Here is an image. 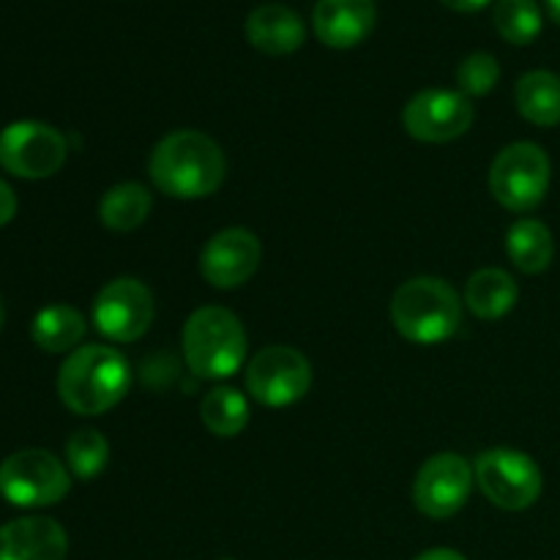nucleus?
I'll return each instance as SVG.
<instances>
[{
    "label": "nucleus",
    "mask_w": 560,
    "mask_h": 560,
    "mask_svg": "<svg viewBox=\"0 0 560 560\" xmlns=\"http://www.w3.org/2000/svg\"><path fill=\"white\" fill-rule=\"evenodd\" d=\"M153 200L151 191L142 184H118L113 189L104 191L102 202H98V219L107 230H115V233H129V230H137L151 213Z\"/></svg>",
    "instance_id": "21"
},
{
    "label": "nucleus",
    "mask_w": 560,
    "mask_h": 560,
    "mask_svg": "<svg viewBox=\"0 0 560 560\" xmlns=\"http://www.w3.org/2000/svg\"><path fill=\"white\" fill-rule=\"evenodd\" d=\"M131 372L115 348H77L58 372V394L77 416H102L129 392Z\"/></svg>",
    "instance_id": "2"
},
{
    "label": "nucleus",
    "mask_w": 560,
    "mask_h": 560,
    "mask_svg": "<svg viewBox=\"0 0 560 560\" xmlns=\"http://www.w3.org/2000/svg\"><path fill=\"white\" fill-rule=\"evenodd\" d=\"M463 320L459 295L446 279H408L392 299V323L405 339L419 345H438L454 337Z\"/></svg>",
    "instance_id": "3"
},
{
    "label": "nucleus",
    "mask_w": 560,
    "mask_h": 560,
    "mask_svg": "<svg viewBox=\"0 0 560 560\" xmlns=\"http://www.w3.org/2000/svg\"><path fill=\"white\" fill-rule=\"evenodd\" d=\"M517 282L501 268H481L465 284V304L481 320H501L517 304Z\"/></svg>",
    "instance_id": "17"
},
{
    "label": "nucleus",
    "mask_w": 560,
    "mask_h": 560,
    "mask_svg": "<svg viewBox=\"0 0 560 560\" xmlns=\"http://www.w3.org/2000/svg\"><path fill=\"white\" fill-rule=\"evenodd\" d=\"M66 530L49 517H20L0 525V560H63Z\"/></svg>",
    "instance_id": "15"
},
{
    "label": "nucleus",
    "mask_w": 560,
    "mask_h": 560,
    "mask_svg": "<svg viewBox=\"0 0 560 560\" xmlns=\"http://www.w3.org/2000/svg\"><path fill=\"white\" fill-rule=\"evenodd\" d=\"M492 197L514 213L541 206L550 189V156L536 142H512L495 156L490 170Z\"/></svg>",
    "instance_id": "6"
},
{
    "label": "nucleus",
    "mask_w": 560,
    "mask_h": 560,
    "mask_svg": "<svg viewBox=\"0 0 560 560\" xmlns=\"http://www.w3.org/2000/svg\"><path fill=\"white\" fill-rule=\"evenodd\" d=\"M93 323L113 342H137L153 323L151 290L140 279H113L93 301Z\"/></svg>",
    "instance_id": "10"
},
{
    "label": "nucleus",
    "mask_w": 560,
    "mask_h": 560,
    "mask_svg": "<svg viewBox=\"0 0 560 560\" xmlns=\"http://www.w3.org/2000/svg\"><path fill=\"white\" fill-rule=\"evenodd\" d=\"M312 366L304 353L288 345H268L246 366V388L268 408H288L306 397Z\"/></svg>",
    "instance_id": "9"
},
{
    "label": "nucleus",
    "mask_w": 560,
    "mask_h": 560,
    "mask_svg": "<svg viewBox=\"0 0 560 560\" xmlns=\"http://www.w3.org/2000/svg\"><path fill=\"white\" fill-rule=\"evenodd\" d=\"M377 20L375 0H317L312 27L331 49H350L364 42Z\"/></svg>",
    "instance_id": "14"
},
{
    "label": "nucleus",
    "mask_w": 560,
    "mask_h": 560,
    "mask_svg": "<svg viewBox=\"0 0 560 560\" xmlns=\"http://www.w3.org/2000/svg\"><path fill=\"white\" fill-rule=\"evenodd\" d=\"M3 320H5V306L3 301H0V328H3Z\"/></svg>",
    "instance_id": "30"
},
{
    "label": "nucleus",
    "mask_w": 560,
    "mask_h": 560,
    "mask_svg": "<svg viewBox=\"0 0 560 560\" xmlns=\"http://www.w3.org/2000/svg\"><path fill=\"white\" fill-rule=\"evenodd\" d=\"M479 490L492 506L503 512H523L530 509L541 495V470L528 454L514 448H490L476 459L474 468Z\"/></svg>",
    "instance_id": "7"
},
{
    "label": "nucleus",
    "mask_w": 560,
    "mask_h": 560,
    "mask_svg": "<svg viewBox=\"0 0 560 560\" xmlns=\"http://www.w3.org/2000/svg\"><path fill=\"white\" fill-rule=\"evenodd\" d=\"M69 470L44 448H22L0 463V495L20 509L55 506L69 495Z\"/></svg>",
    "instance_id": "5"
},
{
    "label": "nucleus",
    "mask_w": 560,
    "mask_h": 560,
    "mask_svg": "<svg viewBox=\"0 0 560 560\" xmlns=\"http://www.w3.org/2000/svg\"><path fill=\"white\" fill-rule=\"evenodd\" d=\"M202 424L217 438H235L249 424V402L235 388L219 386L206 394L200 405Z\"/></svg>",
    "instance_id": "22"
},
{
    "label": "nucleus",
    "mask_w": 560,
    "mask_h": 560,
    "mask_svg": "<svg viewBox=\"0 0 560 560\" xmlns=\"http://www.w3.org/2000/svg\"><path fill=\"white\" fill-rule=\"evenodd\" d=\"M260 260L262 246L257 235L244 228H228L206 244L200 255V271L213 288L233 290L255 277Z\"/></svg>",
    "instance_id": "13"
},
{
    "label": "nucleus",
    "mask_w": 560,
    "mask_h": 560,
    "mask_svg": "<svg viewBox=\"0 0 560 560\" xmlns=\"http://www.w3.org/2000/svg\"><path fill=\"white\" fill-rule=\"evenodd\" d=\"M446 9L452 11H463V14H474V11L479 9H487V5L492 3V0H441Z\"/></svg>",
    "instance_id": "27"
},
{
    "label": "nucleus",
    "mask_w": 560,
    "mask_h": 560,
    "mask_svg": "<svg viewBox=\"0 0 560 560\" xmlns=\"http://www.w3.org/2000/svg\"><path fill=\"white\" fill-rule=\"evenodd\" d=\"M31 337L44 353H69L85 337V317L69 304H49L33 317Z\"/></svg>",
    "instance_id": "19"
},
{
    "label": "nucleus",
    "mask_w": 560,
    "mask_h": 560,
    "mask_svg": "<svg viewBox=\"0 0 560 560\" xmlns=\"http://www.w3.org/2000/svg\"><path fill=\"white\" fill-rule=\"evenodd\" d=\"M153 186L178 200H200L213 195L228 175L222 148L202 131H173L164 137L148 162Z\"/></svg>",
    "instance_id": "1"
},
{
    "label": "nucleus",
    "mask_w": 560,
    "mask_h": 560,
    "mask_svg": "<svg viewBox=\"0 0 560 560\" xmlns=\"http://www.w3.org/2000/svg\"><path fill=\"white\" fill-rule=\"evenodd\" d=\"M476 109L470 98L446 88H427L405 104L402 124L421 142H452L470 129Z\"/></svg>",
    "instance_id": "11"
},
{
    "label": "nucleus",
    "mask_w": 560,
    "mask_h": 560,
    "mask_svg": "<svg viewBox=\"0 0 560 560\" xmlns=\"http://www.w3.org/2000/svg\"><path fill=\"white\" fill-rule=\"evenodd\" d=\"M545 9L547 14H550V20L560 25V0H545Z\"/></svg>",
    "instance_id": "29"
},
{
    "label": "nucleus",
    "mask_w": 560,
    "mask_h": 560,
    "mask_svg": "<svg viewBox=\"0 0 560 560\" xmlns=\"http://www.w3.org/2000/svg\"><path fill=\"white\" fill-rule=\"evenodd\" d=\"M474 468L459 454H435L421 465L413 481V503L424 517L448 520L468 503Z\"/></svg>",
    "instance_id": "12"
},
{
    "label": "nucleus",
    "mask_w": 560,
    "mask_h": 560,
    "mask_svg": "<svg viewBox=\"0 0 560 560\" xmlns=\"http://www.w3.org/2000/svg\"><path fill=\"white\" fill-rule=\"evenodd\" d=\"M506 252L523 273H541L552 262V233L539 219H520L506 235Z\"/></svg>",
    "instance_id": "20"
},
{
    "label": "nucleus",
    "mask_w": 560,
    "mask_h": 560,
    "mask_svg": "<svg viewBox=\"0 0 560 560\" xmlns=\"http://www.w3.org/2000/svg\"><path fill=\"white\" fill-rule=\"evenodd\" d=\"M184 355L202 381L233 377L246 359L244 326L224 306H202L184 326Z\"/></svg>",
    "instance_id": "4"
},
{
    "label": "nucleus",
    "mask_w": 560,
    "mask_h": 560,
    "mask_svg": "<svg viewBox=\"0 0 560 560\" xmlns=\"http://www.w3.org/2000/svg\"><path fill=\"white\" fill-rule=\"evenodd\" d=\"M514 102L520 115L536 126H558L560 124V77L556 71L536 69L517 80L514 88Z\"/></svg>",
    "instance_id": "18"
},
{
    "label": "nucleus",
    "mask_w": 560,
    "mask_h": 560,
    "mask_svg": "<svg viewBox=\"0 0 560 560\" xmlns=\"http://www.w3.org/2000/svg\"><path fill=\"white\" fill-rule=\"evenodd\" d=\"M416 560H468L465 556H459L457 550H446V547H435V550L421 552Z\"/></svg>",
    "instance_id": "28"
},
{
    "label": "nucleus",
    "mask_w": 560,
    "mask_h": 560,
    "mask_svg": "<svg viewBox=\"0 0 560 560\" xmlns=\"http://www.w3.org/2000/svg\"><path fill=\"white\" fill-rule=\"evenodd\" d=\"M66 137L42 120H14L0 131V167L25 180H42L66 162Z\"/></svg>",
    "instance_id": "8"
},
{
    "label": "nucleus",
    "mask_w": 560,
    "mask_h": 560,
    "mask_svg": "<svg viewBox=\"0 0 560 560\" xmlns=\"http://www.w3.org/2000/svg\"><path fill=\"white\" fill-rule=\"evenodd\" d=\"M109 443L98 430H77L66 441V465L82 481H91L107 468Z\"/></svg>",
    "instance_id": "24"
},
{
    "label": "nucleus",
    "mask_w": 560,
    "mask_h": 560,
    "mask_svg": "<svg viewBox=\"0 0 560 560\" xmlns=\"http://www.w3.org/2000/svg\"><path fill=\"white\" fill-rule=\"evenodd\" d=\"M16 213V195L3 178H0V228L9 224Z\"/></svg>",
    "instance_id": "26"
},
{
    "label": "nucleus",
    "mask_w": 560,
    "mask_h": 560,
    "mask_svg": "<svg viewBox=\"0 0 560 560\" xmlns=\"http://www.w3.org/2000/svg\"><path fill=\"white\" fill-rule=\"evenodd\" d=\"M501 80V66L490 52H474L459 63L457 88L465 96H487Z\"/></svg>",
    "instance_id": "25"
},
{
    "label": "nucleus",
    "mask_w": 560,
    "mask_h": 560,
    "mask_svg": "<svg viewBox=\"0 0 560 560\" xmlns=\"http://www.w3.org/2000/svg\"><path fill=\"white\" fill-rule=\"evenodd\" d=\"M492 22L509 44H530L541 33V9L536 0H498Z\"/></svg>",
    "instance_id": "23"
},
{
    "label": "nucleus",
    "mask_w": 560,
    "mask_h": 560,
    "mask_svg": "<svg viewBox=\"0 0 560 560\" xmlns=\"http://www.w3.org/2000/svg\"><path fill=\"white\" fill-rule=\"evenodd\" d=\"M246 38L266 55H293L304 44L306 31L290 5L266 3L246 16Z\"/></svg>",
    "instance_id": "16"
}]
</instances>
